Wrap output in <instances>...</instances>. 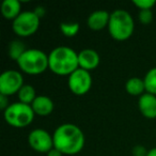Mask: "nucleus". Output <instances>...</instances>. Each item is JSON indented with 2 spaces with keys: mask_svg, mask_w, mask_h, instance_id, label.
I'll return each mask as SVG.
<instances>
[{
  "mask_svg": "<svg viewBox=\"0 0 156 156\" xmlns=\"http://www.w3.org/2000/svg\"><path fill=\"white\" fill-rule=\"evenodd\" d=\"M135 24L132 15L125 10H115L110 14L108 30L111 37L117 41H125L134 32Z\"/></svg>",
  "mask_w": 156,
  "mask_h": 156,
  "instance_id": "3",
  "label": "nucleus"
},
{
  "mask_svg": "<svg viewBox=\"0 0 156 156\" xmlns=\"http://www.w3.org/2000/svg\"><path fill=\"white\" fill-rule=\"evenodd\" d=\"M125 90L128 94L133 96H138L144 94L145 91V86L143 79L138 77H133L128 79L125 83Z\"/></svg>",
  "mask_w": 156,
  "mask_h": 156,
  "instance_id": "15",
  "label": "nucleus"
},
{
  "mask_svg": "<svg viewBox=\"0 0 156 156\" xmlns=\"http://www.w3.org/2000/svg\"><path fill=\"white\" fill-rule=\"evenodd\" d=\"M24 86V79L20 72L9 69L1 74L0 76V94L5 96L13 95L18 93Z\"/></svg>",
  "mask_w": 156,
  "mask_h": 156,
  "instance_id": "7",
  "label": "nucleus"
},
{
  "mask_svg": "<svg viewBox=\"0 0 156 156\" xmlns=\"http://www.w3.org/2000/svg\"><path fill=\"white\" fill-rule=\"evenodd\" d=\"M31 107H32L35 115L45 117V115H48L52 112V110H54V102L48 96L40 95L37 96V98L33 101V103L31 104Z\"/></svg>",
  "mask_w": 156,
  "mask_h": 156,
  "instance_id": "13",
  "label": "nucleus"
},
{
  "mask_svg": "<svg viewBox=\"0 0 156 156\" xmlns=\"http://www.w3.org/2000/svg\"><path fill=\"white\" fill-rule=\"evenodd\" d=\"M17 64L25 73L39 75L48 67V56L40 49H27L18 59Z\"/></svg>",
  "mask_w": 156,
  "mask_h": 156,
  "instance_id": "4",
  "label": "nucleus"
},
{
  "mask_svg": "<svg viewBox=\"0 0 156 156\" xmlns=\"http://www.w3.org/2000/svg\"><path fill=\"white\" fill-rule=\"evenodd\" d=\"M26 46L23 43L22 41H18V40H15V41L11 42V44L9 45V56L11 59L15 60L16 62L18 61V59L25 54L26 51Z\"/></svg>",
  "mask_w": 156,
  "mask_h": 156,
  "instance_id": "17",
  "label": "nucleus"
},
{
  "mask_svg": "<svg viewBox=\"0 0 156 156\" xmlns=\"http://www.w3.org/2000/svg\"><path fill=\"white\" fill-rule=\"evenodd\" d=\"M34 13L37 14V16H39L40 18L42 17V16L45 14V11H44V8H42V7H37V9L34 10Z\"/></svg>",
  "mask_w": 156,
  "mask_h": 156,
  "instance_id": "25",
  "label": "nucleus"
},
{
  "mask_svg": "<svg viewBox=\"0 0 156 156\" xmlns=\"http://www.w3.org/2000/svg\"><path fill=\"white\" fill-rule=\"evenodd\" d=\"M34 111L31 105L23 103H13L5 110V120L8 124L14 127L28 126L34 119Z\"/></svg>",
  "mask_w": 156,
  "mask_h": 156,
  "instance_id": "5",
  "label": "nucleus"
},
{
  "mask_svg": "<svg viewBox=\"0 0 156 156\" xmlns=\"http://www.w3.org/2000/svg\"><path fill=\"white\" fill-rule=\"evenodd\" d=\"M60 30L65 37H75L79 31V24L78 23H61Z\"/></svg>",
  "mask_w": 156,
  "mask_h": 156,
  "instance_id": "19",
  "label": "nucleus"
},
{
  "mask_svg": "<svg viewBox=\"0 0 156 156\" xmlns=\"http://www.w3.org/2000/svg\"><path fill=\"white\" fill-rule=\"evenodd\" d=\"M20 2L18 0H5L1 5V13L5 20H15L20 14Z\"/></svg>",
  "mask_w": 156,
  "mask_h": 156,
  "instance_id": "14",
  "label": "nucleus"
},
{
  "mask_svg": "<svg viewBox=\"0 0 156 156\" xmlns=\"http://www.w3.org/2000/svg\"><path fill=\"white\" fill-rule=\"evenodd\" d=\"M92 85L91 75L88 71L77 69L69 76V88L75 95H83L90 90Z\"/></svg>",
  "mask_w": 156,
  "mask_h": 156,
  "instance_id": "8",
  "label": "nucleus"
},
{
  "mask_svg": "<svg viewBox=\"0 0 156 156\" xmlns=\"http://www.w3.org/2000/svg\"><path fill=\"white\" fill-rule=\"evenodd\" d=\"M9 100H8V96L3 95V94H0V108L2 110H5V109L9 107Z\"/></svg>",
  "mask_w": 156,
  "mask_h": 156,
  "instance_id": "22",
  "label": "nucleus"
},
{
  "mask_svg": "<svg viewBox=\"0 0 156 156\" xmlns=\"http://www.w3.org/2000/svg\"><path fill=\"white\" fill-rule=\"evenodd\" d=\"M147 93L156 95V67L151 69L143 78Z\"/></svg>",
  "mask_w": 156,
  "mask_h": 156,
  "instance_id": "18",
  "label": "nucleus"
},
{
  "mask_svg": "<svg viewBox=\"0 0 156 156\" xmlns=\"http://www.w3.org/2000/svg\"><path fill=\"white\" fill-rule=\"evenodd\" d=\"M110 14L106 11H95L90 14L88 17V26L92 30H102L105 27H108Z\"/></svg>",
  "mask_w": 156,
  "mask_h": 156,
  "instance_id": "12",
  "label": "nucleus"
},
{
  "mask_svg": "<svg viewBox=\"0 0 156 156\" xmlns=\"http://www.w3.org/2000/svg\"><path fill=\"white\" fill-rule=\"evenodd\" d=\"M78 62L79 67L86 71H92L96 69L100 64V56L94 49H83L78 52Z\"/></svg>",
  "mask_w": 156,
  "mask_h": 156,
  "instance_id": "10",
  "label": "nucleus"
},
{
  "mask_svg": "<svg viewBox=\"0 0 156 156\" xmlns=\"http://www.w3.org/2000/svg\"><path fill=\"white\" fill-rule=\"evenodd\" d=\"M48 69L57 75H71L79 69L78 54L66 46H59L48 55Z\"/></svg>",
  "mask_w": 156,
  "mask_h": 156,
  "instance_id": "2",
  "label": "nucleus"
},
{
  "mask_svg": "<svg viewBox=\"0 0 156 156\" xmlns=\"http://www.w3.org/2000/svg\"><path fill=\"white\" fill-rule=\"evenodd\" d=\"M54 147L62 154L75 155L83 150L85 145V136L80 128L75 124H62L56 128L54 135Z\"/></svg>",
  "mask_w": 156,
  "mask_h": 156,
  "instance_id": "1",
  "label": "nucleus"
},
{
  "mask_svg": "<svg viewBox=\"0 0 156 156\" xmlns=\"http://www.w3.org/2000/svg\"><path fill=\"white\" fill-rule=\"evenodd\" d=\"M139 20L141 24L147 25L153 20V13L151 10H142L139 13Z\"/></svg>",
  "mask_w": 156,
  "mask_h": 156,
  "instance_id": "21",
  "label": "nucleus"
},
{
  "mask_svg": "<svg viewBox=\"0 0 156 156\" xmlns=\"http://www.w3.org/2000/svg\"><path fill=\"white\" fill-rule=\"evenodd\" d=\"M28 141L34 151L47 154L54 147V138L50 134L42 128L33 129L29 134Z\"/></svg>",
  "mask_w": 156,
  "mask_h": 156,
  "instance_id": "9",
  "label": "nucleus"
},
{
  "mask_svg": "<svg viewBox=\"0 0 156 156\" xmlns=\"http://www.w3.org/2000/svg\"><path fill=\"white\" fill-rule=\"evenodd\" d=\"M47 156H62V153L58 149H56V147H52L47 153Z\"/></svg>",
  "mask_w": 156,
  "mask_h": 156,
  "instance_id": "24",
  "label": "nucleus"
},
{
  "mask_svg": "<svg viewBox=\"0 0 156 156\" xmlns=\"http://www.w3.org/2000/svg\"><path fill=\"white\" fill-rule=\"evenodd\" d=\"M147 156H156V147H154V149H151L149 152H147Z\"/></svg>",
  "mask_w": 156,
  "mask_h": 156,
  "instance_id": "26",
  "label": "nucleus"
},
{
  "mask_svg": "<svg viewBox=\"0 0 156 156\" xmlns=\"http://www.w3.org/2000/svg\"><path fill=\"white\" fill-rule=\"evenodd\" d=\"M40 26V17L34 11H26L20 13L13 20V31L18 37H27L34 34Z\"/></svg>",
  "mask_w": 156,
  "mask_h": 156,
  "instance_id": "6",
  "label": "nucleus"
},
{
  "mask_svg": "<svg viewBox=\"0 0 156 156\" xmlns=\"http://www.w3.org/2000/svg\"><path fill=\"white\" fill-rule=\"evenodd\" d=\"M139 110L147 119L156 118V95L144 93L139 98Z\"/></svg>",
  "mask_w": 156,
  "mask_h": 156,
  "instance_id": "11",
  "label": "nucleus"
},
{
  "mask_svg": "<svg viewBox=\"0 0 156 156\" xmlns=\"http://www.w3.org/2000/svg\"><path fill=\"white\" fill-rule=\"evenodd\" d=\"M133 3L136 5L137 8L142 10H151L152 7H154L156 3L155 0H133Z\"/></svg>",
  "mask_w": 156,
  "mask_h": 156,
  "instance_id": "20",
  "label": "nucleus"
},
{
  "mask_svg": "<svg viewBox=\"0 0 156 156\" xmlns=\"http://www.w3.org/2000/svg\"><path fill=\"white\" fill-rule=\"evenodd\" d=\"M18 100L23 104L31 105L33 101L37 98V93L35 89L31 85H24L22 89L18 91Z\"/></svg>",
  "mask_w": 156,
  "mask_h": 156,
  "instance_id": "16",
  "label": "nucleus"
},
{
  "mask_svg": "<svg viewBox=\"0 0 156 156\" xmlns=\"http://www.w3.org/2000/svg\"><path fill=\"white\" fill-rule=\"evenodd\" d=\"M147 152L143 149V147L141 145H137L136 147L134 149V155L135 156H147Z\"/></svg>",
  "mask_w": 156,
  "mask_h": 156,
  "instance_id": "23",
  "label": "nucleus"
}]
</instances>
